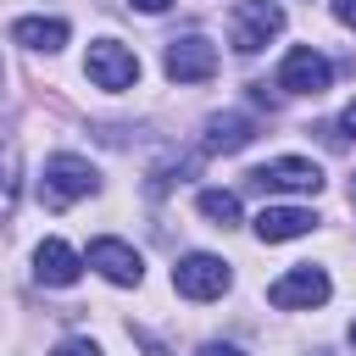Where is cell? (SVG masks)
Returning <instances> with one entry per match:
<instances>
[{
	"label": "cell",
	"instance_id": "6da1fadb",
	"mask_svg": "<svg viewBox=\"0 0 356 356\" xmlns=\"http://www.w3.org/2000/svg\"><path fill=\"white\" fill-rule=\"evenodd\" d=\"M278 28H284V6L278 0H239L234 17H228V44L239 56H256L267 39H278Z\"/></svg>",
	"mask_w": 356,
	"mask_h": 356
},
{
	"label": "cell",
	"instance_id": "7a4b0ae2",
	"mask_svg": "<svg viewBox=\"0 0 356 356\" xmlns=\"http://www.w3.org/2000/svg\"><path fill=\"white\" fill-rule=\"evenodd\" d=\"M228 284H234L228 261H222V256H206V250H195V256H184V261L172 267V289H178L184 300H217Z\"/></svg>",
	"mask_w": 356,
	"mask_h": 356
},
{
	"label": "cell",
	"instance_id": "3957f363",
	"mask_svg": "<svg viewBox=\"0 0 356 356\" xmlns=\"http://www.w3.org/2000/svg\"><path fill=\"white\" fill-rule=\"evenodd\" d=\"M83 72L95 78V89H134L139 83V56L128 44H117V39H95Z\"/></svg>",
	"mask_w": 356,
	"mask_h": 356
},
{
	"label": "cell",
	"instance_id": "277c9868",
	"mask_svg": "<svg viewBox=\"0 0 356 356\" xmlns=\"http://www.w3.org/2000/svg\"><path fill=\"white\" fill-rule=\"evenodd\" d=\"M217 72V44L206 33H184V39H167V78L172 83H206Z\"/></svg>",
	"mask_w": 356,
	"mask_h": 356
},
{
	"label": "cell",
	"instance_id": "5b68a950",
	"mask_svg": "<svg viewBox=\"0 0 356 356\" xmlns=\"http://www.w3.org/2000/svg\"><path fill=\"white\" fill-rule=\"evenodd\" d=\"M95 189H100L95 161H83V156H72V150H61V156L44 161V195H50V200H83V195H95Z\"/></svg>",
	"mask_w": 356,
	"mask_h": 356
},
{
	"label": "cell",
	"instance_id": "8992f818",
	"mask_svg": "<svg viewBox=\"0 0 356 356\" xmlns=\"http://www.w3.org/2000/svg\"><path fill=\"white\" fill-rule=\"evenodd\" d=\"M250 189H289V195H317L323 189V167L317 161H306V156H278V161H267V167H256L250 172Z\"/></svg>",
	"mask_w": 356,
	"mask_h": 356
},
{
	"label": "cell",
	"instance_id": "52a82bcc",
	"mask_svg": "<svg viewBox=\"0 0 356 356\" xmlns=\"http://www.w3.org/2000/svg\"><path fill=\"white\" fill-rule=\"evenodd\" d=\"M267 300H273L278 312H312V306L328 300V273L312 267V261H300L295 273H284V278L267 289Z\"/></svg>",
	"mask_w": 356,
	"mask_h": 356
},
{
	"label": "cell",
	"instance_id": "ba28073f",
	"mask_svg": "<svg viewBox=\"0 0 356 356\" xmlns=\"http://www.w3.org/2000/svg\"><path fill=\"white\" fill-rule=\"evenodd\" d=\"M328 78H334V67H328V56H317L312 44H295V50L284 56V67H278V89H284V95H323Z\"/></svg>",
	"mask_w": 356,
	"mask_h": 356
},
{
	"label": "cell",
	"instance_id": "9c48e42d",
	"mask_svg": "<svg viewBox=\"0 0 356 356\" xmlns=\"http://www.w3.org/2000/svg\"><path fill=\"white\" fill-rule=\"evenodd\" d=\"M89 267H95L100 278L122 284V289H134V284L145 278L139 250H134V245H122V239H95V245H89Z\"/></svg>",
	"mask_w": 356,
	"mask_h": 356
},
{
	"label": "cell",
	"instance_id": "30bf717a",
	"mask_svg": "<svg viewBox=\"0 0 356 356\" xmlns=\"http://www.w3.org/2000/svg\"><path fill=\"white\" fill-rule=\"evenodd\" d=\"M312 228H317V217L306 206H261L256 211V239L261 245H284V239H300Z\"/></svg>",
	"mask_w": 356,
	"mask_h": 356
},
{
	"label": "cell",
	"instance_id": "8fae6325",
	"mask_svg": "<svg viewBox=\"0 0 356 356\" xmlns=\"http://www.w3.org/2000/svg\"><path fill=\"white\" fill-rule=\"evenodd\" d=\"M78 273H83V261H78V250H72V245L44 239V245L33 250V278H39V284L67 289V284H78Z\"/></svg>",
	"mask_w": 356,
	"mask_h": 356
},
{
	"label": "cell",
	"instance_id": "7c38bea8",
	"mask_svg": "<svg viewBox=\"0 0 356 356\" xmlns=\"http://www.w3.org/2000/svg\"><path fill=\"white\" fill-rule=\"evenodd\" d=\"M250 139H256V117H245V111H217V117L206 122V150L234 156V150H245Z\"/></svg>",
	"mask_w": 356,
	"mask_h": 356
},
{
	"label": "cell",
	"instance_id": "4fadbf2b",
	"mask_svg": "<svg viewBox=\"0 0 356 356\" xmlns=\"http://www.w3.org/2000/svg\"><path fill=\"white\" fill-rule=\"evenodd\" d=\"M11 39H17V44H28V50L56 56V50L67 44V22H61V17H22V22L11 28Z\"/></svg>",
	"mask_w": 356,
	"mask_h": 356
},
{
	"label": "cell",
	"instance_id": "5bb4252c",
	"mask_svg": "<svg viewBox=\"0 0 356 356\" xmlns=\"http://www.w3.org/2000/svg\"><path fill=\"white\" fill-rule=\"evenodd\" d=\"M200 217H211L217 228H234L239 222V195H228V189H200Z\"/></svg>",
	"mask_w": 356,
	"mask_h": 356
},
{
	"label": "cell",
	"instance_id": "9a60e30c",
	"mask_svg": "<svg viewBox=\"0 0 356 356\" xmlns=\"http://www.w3.org/2000/svg\"><path fill=\"white\" fill-rule=\"evenodd\" d=\"M50 356H100V350H95L89 339H67V345H56Z\"/></svg>",
	"mask_w": 356,
	"mask_h": 356
},
{
	"label": "cell",
	"instance_id": "2e32d148",
	"mask_svg": "<svg viewBox=\"0 0 356 356\" xmlns=\"http://www.w3.org/2000/svg\"><path fill=\"white\" fill-rule=\"evenodd\" d=\"M334 17H339L345 28H356V0H334Z\"/></svg>",
	"mask_w": 356,
	"mask_h": 356
},
{
	"label": "cell",
	"instance_id": "e0dca14e",
	"mask_svg": "<svg viewBox=\"0 0 356 356\" xmlns=\"http://www.w3.org/2000/svg\"><path fill=\"white\" fill-rule=\"evenodd\" d=\"M200 356H245V350H239V345H217V339H211V345H200Z\"/></svg>",
	"mask_w": 356,
	"mask_h": 356
},
{
	"label": "cell",
	"instance_id": "ac0fdd59",
	"mask_svg": "<svg viewBox=\"0 0 356 356\" xmlns=\"http://www.w3.org/2000/svg\"><path fill=\"white\" fill-rule=\"evenodd\" d=\"M339 128H345V134H350V139H356V100H350V106H345V117H339Z\"/></svg>",
	"mask_w": 356,
	"mask_h": 356
},
{
	"label": "cell",
	"instance_id": "d6986e66",
	"mask_svg": "<svg viewBox=\"0 0 356 356\" xmlns=\"http://www.w3.org/2000/svg\"><path fill=\"white\" fill-rule=\"evenodd\" d=\"M134 6H139V11H150V17H156V11H167V6H172V0H134Z\"/></svg>",
	"mask_w": 356,
	"mask_h": 356
},
{
	"label": "cell",
	"instance_id": "ffe728a7",
	"mask_svg": "<svg viewBox=\"0 0 356 356\" xmlns=\"http://www.w3.org/2000/svg\"><path fill=\"white\" fill-rule=\"evenodd\" d=\"M350 345H356V323H350Z\"/></svg>",
	"mask_w": 356,
	"mask_h": 356
},
{
	"label": "cell",
	"instance_id": "44dd1931",
	"mask_svg": "<svg viewBox=\"0 0 356 356\" xmlns=\"http://www.w3.org/2000/svg\"><path fill=\"white\" fill-rule=\"evenodd\" d=\"M317 356H328V350H317Z\"/></svg>",
	"mask_w": 356,
	"mask_h": 356
}]
</instances>
